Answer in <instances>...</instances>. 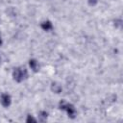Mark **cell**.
I'll return each mask as SVG.
<instances>
[{
    "instance_id": "obj_14",
    "label": "cell",
    "mask_w": 123,
    "mask_h": 123,
    "mask_svg": "<svg viewBox=\"0 0 123 123\" xmlns=\"http://www.w3.org/2000/svg\"><path fill=\"white\" fill-rule=\"evenodd\" d=\"M0 21H1V20H0Z\"/></svg>"
},
{
    "instance_id": "obj_3",
    "label": "cell",
    "mask_w": 123,
    "mask_h": 123,
    "mask_svg": "<svg viewBox=\"0 0 123 123\" xmlns=\"http://www.w3.org/2000/svg\"><path fill=\"white\" fill-rule=\"evenodd\" d=\"M64 111L66 112L67 116H68L69 118H71V119H74V118L77 116V110H76L75 106H74L72 103L67 102L66 107H65V109H64Z\"/></svg>"
},
{
    "instance_id": "obj_6",
    "label": "cell",
    "mask_w": 123,
    "mask_h": 123,
    "mask_svg": "<svg viewBox=\"0 0 123 123\" xmlns=\"http://www.w3.org/2000/svg\"><path fill=\"white\" fill-rule=\"evenodd\" d=\"M39 26H40V28H41L43 31H45V32H49V31H52V30L54 29V26H53L52 21H50V20H48V19L41 21L40 24H39Z\"/></svg>"
},
{
    "instance_id": "obj_1",
    "label": "cell",
    "mask_w": 123,
    "mask_h": 123,
    "mask_svg": "<svg viewBox=\"0 0 123 123\" xmlns=\"http://www.w3.org/2000/svg\"><path fill=\"white\" fill-rule=\"evenodd\" d=\"M12 76L13 81L19 84V83H22L23 81H25L28 78L29 74H28L27 68L24 65L23 66L21 65V66H16V67L13 68Z\"/></svg>"
},
{
    "instance_id": "obj_8",
    "label": "cell",
    "mask_w": 123,
    "mask_h": 123,
    "mask_svg": "<svg viewBox=\"0 0 123 123\" xmlns=\"http://www.w3.org/2000/svg\"><path fill=\"white\" fill-rule=\"evenodd\" d=\"M66 104H67V101L64 100V99H62V100L59 102V104H58V108H59L61 111H64V109H65V107H66Z\"/></svg>"
},
{
    "instance_id": "obj_7",
    "label": "cell",
    "mask_w": 123,
    "mask_h": 123,
    "mask_svg": "<svg viewBox=\"0 0 123 123\" xmlns=\"http://www.w3.org/2000/svg\"><path fill=\"white\" fill-rule=\"evenodd\" d=\"M48 118V112L46 111H39L37 113V120L40 122H45Z\"/></svg>"
},
{
    "instance_id": "obj_11",
    "label": "cell",
    "mask_w": 123,
    "mask_h": 123,
    "mask_svg": "<svg viewBox=\"0 0 123 123\" xmlns=\"http://www.w3.org/2000/svg\"><path fill=\"white\" fill-rule=\"evenodd\" d=\"M87 3H88V5H89V6L93 7V6L97 5V3H98V0H87Z\"/></svg>"
},
{
    "instance_id": "obj_9",
    "label": "cell",
    "mask_w": 123,
    "mask_h": 123,
    "mask_svg": "<svg viewBox=\"0 0 123 123\" xmlns=\"http://www.w3.org/2000/svg\"><path fill=\"white\" fill-rule=\"evenodd\" d=\"M26 123H36V122H37V118H35L34 117V115H32V114H28L27 115V117H26Z\"/></svg>"
},
{
    "instance_id": "obj_12",
    "label": "cell",
    "mask_w": 123,
    "mask_h": 123,
    "mask_svg": "<svg viewBox=\"0 0 123 123\" xmlns=\"http://www.w3.org/2000/svg\"><path fill=\"white\" fill-rule=\"evenodd\" d=\"M3 44V38H2V36H1V33H0V46Z\"/></svg>"
},
{
    "instance_id": "obj_13",
    "label": "cell",
    "mask_w": 123,
    "mask_h": 123,
    "mask_svg": "<svg viewBox=\"0 0 123 123\" xmlns=\"http://www.w3.org/2000/svg\"><path fill=\"white\" fill-rule=\"evenodd\" d=\"M0 61H1V56H0Z\"/></svg>"
},
{
    "instance_id": "obj_4",
    "label": "cell",
    "mask_w": 123,
    "mask_h": 123,
    "mask_svg": "<svg viewBox=\"0 0 123 123\" xmlns=\"http://www.w3.org/2000/svg\"><path fill=\"white\" fill-rule=\"evenodd\" d=\"M28 64H29L30 69L35 73H37L40 70V64L37 59H30L28 61Z\"/></svg>"
},
{
    "instance_id": "obj_10",
    "label": "cell",
    "mask_w": 123,
    "mask_h": 123,
    "mask_svg": "<svg viewBox=\"0 0 123 123\" xmlns=\"http://www.w3.org/2000/svg\"><path fill=\"white\" fill-rule=\"evenodd\" d=\"M113 23H114V27L115 28L120 29L121 26H122V20H121V18H116L115 20H113Z\"/></svg>"
},
{
    "instance_id": "obj_2",
    "label": "cell",
    "mask_w": 123,
    "mask_h": 123,
    "mask_svg": "<svg viewBox=\"0 0 123 123\" xmlns=\"http://www.w3.org/2000/svg\"><path fill=\"white\" fill-rule=\"evenodd\" d=\"M0 104L3 108L8 109L12 105V96L8 92H3L0 94Z\"/></svg>"
},
{
    "instance_id": "obj_5",
    "label": "cell",
    "mask_w": 123,
    "mask_h": 123,
    "mask_svg": "<svg viewBox=\"0 0 123 123\" xmlns=\"http://www.w3.org/2000/svg\"><path fill=\"white\" fill-rule=\"evenodd\" d=\"M50 89H51V91H52L53 93H55V94H60V93L62 91V86L61 83L54 81V82H52L51 85H50Z\"/></svg>"
}]
</instances>
